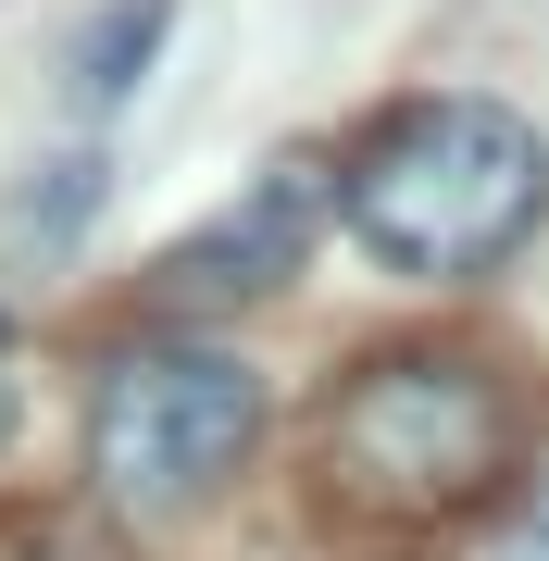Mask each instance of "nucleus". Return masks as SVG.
Here are the masks:
<instances>
[{
  "label": "nucleus",
  "instance_id": "nucleus-1",
  "mask_svg": "<svg viewBox=\"0 0 549 561\" xmlns=\"http://www.w3.org/2000/svg\"><path fill=\"white\" fill-rule=\"evenodd\" d=\"M338 225L363 238V262H387L412 287H474L549 225V138L512 101H488V88L400 101L350 150Z\"/></svg>",
  "mask_w": 549,
  "mask_h": 561
},
{
  "label": "nucleus",
  "instance_id": "nucleus-2",
  "mask_svg": "<svg viewBox=\"0 0 549 561\" xmlns=\"http://www.w3.org/2000/svg\"><path fill=\"white\" fill-rule=\"evenodd\" d=\"M312 461L375 524H449L512 474V387L488 350H375L338 375Z\"/></svg>",
  "mask_w": 549,
  "mask_h": 561
},
{
  "label": "nucleus",
  "instance_id": "nucleus-3",
  "mask_svg": "<svg viewBox=\"0 0 549 561\" xmlns=\"http://www.w3.org/2000/svg\"><path fill=\"white\" fill-rule=\"evenodd\" d=\"M263 449V375L238 350L163 337V350H125L101 375V412H88V461L125 512H201L213 486L250 474Z\"/></svg>",
  "mask_w": 549,
  "mask_h": 561
},
{
  "label": "nucleus",
  "instance_id": "nucleus-4",
  "mask_svg": "<svg viewBox=\"0 0 549 561\" xmlns=\"http://www.w3.org/2000/svg\"><path fill=\"white\" fill-rule=\"evenodd\" d=\"M325 213H338V175L312 150H287V162H263V175L201 225V238H175L163 262H150V287H163L175 312H250V300H275V287L312 262Z\"/></svg>",
  "mask_w": 549,
  "mask_h": 561
},
{
  "label": "nucleus",
  "instance_id": "nucleus-5",
  "mask_svg": "<svg viewBox=\"0 0 549 561\" xmlns=\"http://www.w3.org/2000/svg\"><path fill=\"white\" fill-rule=\"evenodd\" d=\"M163 25H175V0H113V13L76 38V88H88V101H138V76H150V50H163Z\"/></svg>",
  "mask_w": 549,
  "mask_h": 561
},
{
  "label": "nucleus",
  "instance_id": "nucleus-6",
  "mask_svg": "<svg viewBox=\"0 0 549 561\" xmlns=\"http://www.w3.org/2000/svg\"><path fill=\"white\" fill-rule=\"evenodd\" d=\"M25 213H38V238H76V213H101V162H50V187Z\"/></svg>",
  "mask_w": 549,
  "mask_h": 561
},
{
  "label": "nucleus",
  "instance_id": "nucleus-7",
  "mask_svg": "<svg viewBox=\"0 0 549 561\" xmlns=\"http://www.w3.org/2000/svg\"><path fill=\"white\" fill-rule=\"evenodd\" d=\"M500 561H549V474L512 500V524H500Z\"/></svg>",
  "mask_w": 549,
  "mask_h": 561
}]
</instances>
